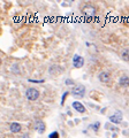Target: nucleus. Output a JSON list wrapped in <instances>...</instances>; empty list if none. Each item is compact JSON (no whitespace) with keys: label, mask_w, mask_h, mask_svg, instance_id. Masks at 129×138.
Segmentation results:
<instances>
[{"label":"nucleus","mask_w":129,"mask_h":138,"mask_svg":"<svg viewBox=\"0 0 129 138\" xmlns=\"http://www.w3.org/2000/svg\"><path fill=\"white\" fill-rule=\"evenodd\" d=\"M121 57L124 60V61H129V48H127V50H123V51H122Z\"/></svg>","instance_id":"f8f14e48"},{"label":"nucleus","mask_w":129,"mask_h":138,"mask_svg":"<svg viewBox=\"0 0 129 138\" xmlns=\"http://www.w3.org/2000/svg\"><path fill=\"white\" fill-rule=\"evenodd\" d=\"M71 92H73L74 96L83 97V96H84V93H85V87L83 86V85H77L76 87H74Z\"/></svg>","instance_id":"7ed1b4c3"},{"label":"nucleus","mask_w":129,"mask_h":138,"mask_svg":"<svg viewBox=\"0 0 129 138\" xmlns=\"http://www.w3.org/2000/svg\"><path fill=\"white\" fill-rule=\"evenodd\" d=\"M98 78H99V80H100V82L106 83V82H108V80H110V75H108V73H106V71H103V73L99 74Z\"/></svg>","instance_id":"1a4fd4ad"},{"label":"nucleus","mask_w":129,"mask_h":138,"mask_svg":"<svg viewBox=\"0 0 129 138\" xmlns=\"http://www.w3.org/2000/svg\"><path fill=\"white\" fill-rule=\"evenodd\" d=\"M23 138H29V137H28V136H24V137H23Z\"/></svg>","instance_id":"6ab92c4d"},{"label":"nucleus","mask_w":129,"mask_h":138,"mask_svg":"<svg viewBox=\"0 0 129 138\" xmlns=\"http://www.w3.org/2000/svg\"><path fill=\"white\" fill-rule=\"evenodd\" d=\"M66 83L67 85H71V84H74V80H71V79H66Z\"/></svg>","instance_id":"dca6fc26"},{"label":"nucleus","mask_w":129,"mask_h":138,"mask_svg":"<svg viewBox=\"0 0 129 138\" xmlns=\"http://www.w3.org/2000/svg\"><path fill=\"white\" fill-rule=\"evenodd\" d=\"M110 120L113 122V123H120V122L122 121V113L121 112H116L114 115H112V116H110Z\"/></svg>","instance_id":"423d86ee"},{"label":"nucleus","mask_w":129,"mask_h":138,"mask_svg":"<svg viewBox=\"0 0 129 138\" xmlns=\"http://www.w3.org/2000/svg\"><path fill=\"white\" fill-rule=\"evenodd\" d=\"M73 108L75 110H77V112H80V113H84L85 112V108H84V106L82 105L81 102H78V101H74L73 102Z\"/></svg>","instance_id":"0eeeda50"},{"label":"nucleus","mask_w":129,"mask_h":138,"mask_svg":"<svg viewBox=\"0 0 129 138\" xmlns=\"http://www.w3.org/2000/svg\"><path fill=\"white\" fill-rule=\"evenodd\" d=\"M25 96H27V98L29 99V100L34 101V100H37L39 97V92L37 91L36 89H28L27 92H25Z\"/></svg>","instance_id":"f257e3e1"},{"label":"nucleus","mask_w":129,"mask_h":138,"mask_svg":"<svg viewBox=\"0 0 129 138\" xmlns=\"http://www.w3.org/2000/svg\"><path fill=\"white\" fill-rule=\"evenodd\" d=\"M99 125H100V123H99V122H96V123L92 125V129H93L94 131H97V130L99 129Z\"/></svg>","instance_id":"4468645a"},{"label":"nucleus","mask_w":129,"mask_h":138,"mask_svg":"<svg viewBox=\"0 0 129 138\" xmlns=\"http://www.w3.org/2000/svg\"><path fill=\"white\" fill-rule=\"evenodd\" d=\"M48 138H59V133H58L57 131H53L52 133H50Z\"/></svg>","instance_id":"ddd939ff"},{"label":"nucleus","mask_w":129,"mask_h":138,"mask_svg":"<svg viewBox=\"0 0 129 138\" xmlns=\"http://www.w3.org/2000/svg\"><path fill=\"white\" fill-rule=\"evenodd\" d=\"M119 83L121 85H123V86H127V85H129V77H127V76H122V77H120Z\"/></svg>","instance_id":"9b49d317"},{"label":"nucleus","mask_w":129,"mask_h":138,"mask_svg":"<svg viewBox=\"0 0 129 138\" xmlns=\"http://www.w3.org/2000/svg\"><path fill=\"white\" fill-rule=\"evenodd\" d=\"M67 96H68V92H64V93L63 94H62V99H61V103H63V101H64V99H66V97Z\"/></svg>","instance_id":"2eb2a0df"},{"label":"nucleus","mask_w":129,"mask_h":138,"mask_svg":"<svg viewBox=\"0 0 129 138\" xmlns=\"http://www.w3.org/2000/svg\"><path fill=\"white\" fill-rule=\"evenodd\" d=\"M21 130V124L20 123H16V122H14V123L10 124V131L12 132H20Z\"/></svg>","instance_id":"9d476101"},{"label":"nucleus","mask_w":129,"mask_h":138,"mask_svg":"<svg viewBox=\"0 0 129 138\" xmlns=\"http://www.w3.org/2000/svg\"><path fill=\"white\" fill-rule=\"evenodd\" d=\"M69 4H71L70 1H68V2H62V6H70Z\"/></svg>","instance_id":"a211bd4d"},{"label":"nucleus","mask_w":129,"mask_h":138,"mask_svg":"<svg viewBox=\"0 0 129 138\" xmlns=\"http://www.w3.org/2000/svg\"><path fill=\"white\" fill-rule=\"evenodd\" d=\"M83 13L87 16H93L96 14V9H94L93 6H90V5H87V6L83 8Z\"/></svg>","instance_id":"20e7f679"},{"label":"nucleus","mask_w":129,"mask_h":138,"mask_svg":"<svg viewBox=\"0 0 129 138\" xmlns=\"http://www.w3.org/2000/svg\"><path fill=\"white\" fill-rule=\"evenodd\" d=\"M45 124H44L43 121H36L35 122V129L38 131V133H44L45 131Z\"/></svg>","instance_id":"39448f33"},{"label":"nucleus","mask_w":129,"mask_h":138,"mask_svg":"<svg viewBox=\"0 0 129 138\" xmlns=\"http://www.w3.org/2000/svg\"><path fill=\"white\" fill-rule=\"evenodd\" d=\"M29 82H32V83H43L44 80L41 79V80H35V79H29Z\"/></svg>","instance_id":"f3484780"},{"label":"nucleus","mask_w":129,"mask_h":138,"mask_svg":"<svg viewBox=\"0 0 129 138\" xmlns=\"http://www.w3.org/2000/svg\"><path fill=\"white\" fill-rule=\"evenodd\" d=\"M48 73L51 74V75H58V74H60L61 73V68H60L59 66H51L50 67V69H48Z\"/></svg>","instance_id":"6e6552de"},{"label":"nucleus","mask_w":129,"mask_h":138,"mask_svg":"<svg viewBox=\"0 0 129 138\" xmlns=\"http://www.w3.org/2000/svg\"><path fill=\"white\" fill-rule=\"evenodd\" d=\"M73 64L75 68H82L83 64H84V59H83L82 56H80V55H74L73 57Z\"/></svg>","instance_id":"f03ea898"}]
</instances>
